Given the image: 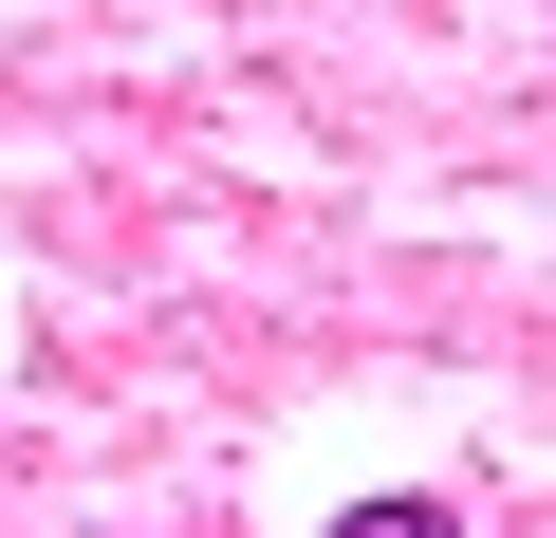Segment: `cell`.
<instances>
[{
  "label": "cell",
  "mask_w": 556,
  "mask_h": 538,
  "mask_svg": "<svg viewBox=\"0 0 556 538\" xmlns=\"http://www.w3.org/2000/svg\"><path fill=\"white\" fill-rule=\"evenodd\" d=\"M334 538H464V520H445V501H427V483H390V501H353V520H334Z\"/></svg>",
  "instance_id": "cell-1"
}]
</instances>
